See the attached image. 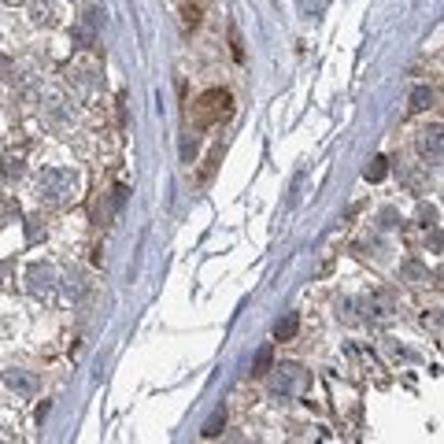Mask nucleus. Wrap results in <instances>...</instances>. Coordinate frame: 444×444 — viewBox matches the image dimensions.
<instances>
[{
    "label": "nucleus",
    "instance_id": "f257e3e1",
    "mask_svg": "<svg viewBox=\"0 0 444 444\" xmlns=\"http://www.w3.org/2000/svg\"><path fill=\"white\" fill-rule=\"evenodd\" d=\"M230 115H233V97L226 93V89H207V93H200L197 104L189 108L193 126H200V130L218 126L222 119H230Z\"/></svg>",
    "mask_w": 444,
    "mask_h": 444
},
{
    "label": "nucleus",
    "instance_id": "39448f33",
    "mask_svg": "<svg viewBox=\"0 0 444 444\" xmlns=\"http://www.w3.org/2000/svg\"><path fill=\"white\" fill-rule=\"evenodd\" d=\"M270 359H274V348L267 345V348L256 356V370H252V374H267V370H270Z\"/></svg>",
    "mask_w": 444,
    "mask_h": 444
},
{
    "label": "nucleus",
    "instance_id": "f03ea898",
    "mask_svg": "<svg viewBox=\"0 0 444 444\" xmlns=\"http://www.w3.org/2000/svg\"><path fill=\"white\" fill-rule=\"evenodd\" d=\"M204 8L207 0H186V8H181V22H186V30H197L204 22Z\"/></svg>",
    "mask_w": 444,
    "mask_h": 444
},
{
    "label": "nucleus",
    "instance_id": "20e7f679",
    "mask_svg": "<svg viewBox=\"0 0 444 444\" xmlns=\"http://www.w3.org/2000/svg\"><path fill=\"white\" fill-rule=\"evenodd\" d=\"M429 104H433V93H429V89H415L411 93V111H426Z\"/></svg>",
    "mask_w": 444,
    "mask_h": 444
},
{
    "label": "nucleus",
    "instance_id": "6e6552de",
    "mask_svg": "<svg viewBox=\"0 0 444 444\" xmlns=\"http://www.w3.org/2000/svg\"><path fill=\"white\" fill-rule=\"evenodd\" d=\"M385 171H389L385 160H374V167H367V181H382V178H385Z\"/></svg>",
    "mask_w": 444,
    "mask_h": 444
},
{
    "label": "nucleus",
    "instance_id": "1a4fd4ad",
    "mask_svg": "<svg viewBox=\"0 0 444 444\" xmlns=\"http://www.w3.org/2000/svg\"><path fill=\"white\" fill-rule=\"evenodd\" d=\"M233 56L244 60V48H241V37H237V34H233Z\"/></svg>",
    "mask_w": 444,
    "mask_h": 444
},
{
    "label": "nucleus",
    "instance_id": "0eeeda50",
    "mask_svg": "<svg viewBox=\"0 0 444 444\" xmlns=\"http://www.w3.org/2000/svg\"><path fill=\"white\" fill-rule=\"evenodd\" d=\"M222 426H226V415H222V411H218V415H215V419H211V422H207V426H204V437H218V433H222Z\"/></svg>",
    "mask_w": 444,
    "mask_h": 444
},
{
    "label": "nucleus",
    "instance_id": "423d86ee",
    "mask_svg": "<svg viewBox=\"0 0 444 444\" xmlns=\"http://www.w3.org/2000/svg\"><path fill=\"white\" fill-rule=\"evenodd\" d=\"M437 134H440V130H433V137H422V152H426V155L433 152V163L440 160V137H437Z\"/></svg>",
    "mask_w": 444,
    "mask_h": 444
},
{
    "label": "nucleus",
    "instance_id": "7ed1b4c3",
    "mask_svg": "<svg viewBox=\"0 0 444 444\" xmlns=\"http://www.w3.org/2000/svg\"><path fill=\"white\" fill-rule=\"evenodd\" d=\"M296 330H300V319L296 315H285L278 326H274V341H293Z\"/></svg>",
    "mask_w": 444,
    "mask_h": 444
}]
</instances>
